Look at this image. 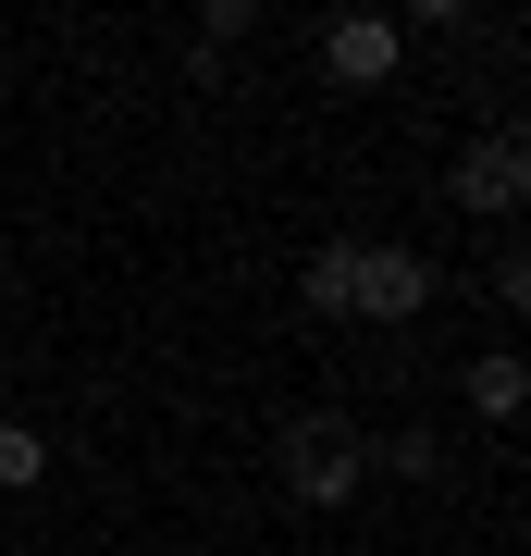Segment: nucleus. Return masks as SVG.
<instances>
[{
  "label": "nucleus",
  "instance_id": "1",
  "mask_svg": "<svg viewBox=\"0 0 531 556\" xmlns=\"http://www.w3.org/2000/svg\"><path fill=\"white\" fill-rule=\"evenodd\" d=\"M273 470H285V495H296V507H346L358 482H371V433H358L346 408H296V420H285V445H273Z\"/></svg>",
  "mask_w": 531,
  "mask_h": 556
},
{
  "label": "nucleus",
  "instance_id": "2",
  "mask_svg": "<svg viewBox=\"0 0 531 556\" xmlns=\"http://www.w3.org/2000/svg\"><path fill=\"white\" fill-rule=\"evenodd\" d=\"M433 260H420V248H358L346 260V321H420V309H433Z\"/></svg>",
  "mask_w": 531,
  "mask_h": 556
},
{
  "label": "nucleus",
  "instance_id": "3",
  "mask_svg": "<svg viewBox=\"0 0 531 556\" xmlns=\"http://www.w3.org/2000/svg\"><path fill=\"white\" fill-rule=\"evenodd\" d=\"M519 186H531V149H519V124H482V137L445 161V199H457V211H482V223H507V211H519Z\"/></svg>",
  "mask_w": 531,
  "mask_h": 556
},
{
  "label": "nucleus",
  "instance_id": "4",
  "mask_svg": "<svg viewBox=\"0 0 531 556\" xmlns=\"http://www.w3.org/2000/svg\"><path fill=\"white\" fill-rule=\"evenodd\" d=\"M395 50H408L395 13H334V25H321V75H334V87H383Z\"/></svg>",
  "mask_w": 531,
  "mask_h": 556
},
{
  "label": "nucleus",
  "instance_id": "5",
  "mask_svg": "<svg viewBox=\"0 0 531 556\" xmlns=\"http://www.w3.org/2000/svg\"><path fill=\"white\" fill-rule=\"evenodd\" d=\"M457 396H470V408L494 420V433H507V420H519V396H531V383H519V358H507V346H482V358H470V383H457Z\"/></svg>",
  "mask_w": 531,
  "mask_h": 556
},
{
  "label": "nucleus",
  "instance_id": "6",
  "mask_svg": "<svg viewBox=\"0 0 531 556\" xmlns=\"http://www.w3.org/2000/svg\"><path fill=\"white\" fill-rule=\"evenodd\" d=\"M346 260H358V248L334 236V248H309V273H296V298H309L321 321H346Z\"/></svg>",
  "mask_w": 531,
  "mask_h": 556
},
{
  "label": "nucleus",
  "instance_id": "7",
  "mask_svg": "<svg viewBox=\"0 0 531 556\" xmlns=\"http://www.w3.org/2000/svg\"><path fill=\"white\" fill-rule=\"evenodd\" d=\"M25 482H50V445L38 420H0V495H25Z\"/></svg>",
  "mask_w": 531,
  "mask_h": 556
},
{
  "label": "nucleus",
  "instance_id": "8",
  "mask_svg": "<svg viewBox=\"0 0 531 556\" xmlns=\"http://www.w3.org/2000/svg\"><path fill=\"white\" fill-rule=\"evenodd\" d=\"M248 38H260V0H211V13H198V50H211V62L248 50Z\"/></svg>",
  "mask_w": 531,
  "mask_h": 556
},
{
  "label": "nucleus",
  "instance_id": "9",
  "mask_svg": "<svg viewBox=\"0 0 531 556\" xmlns=\"http://www.w3.org/2000/svg\"><path fill=\"white\" fill-rule=\"evenodd\" d=\"M383 470H408V482H445V445H433V433H395V445H383Z\"/></svg>",
  "mask_w": 531,
  "mask_h": 556
}]
</instances>
